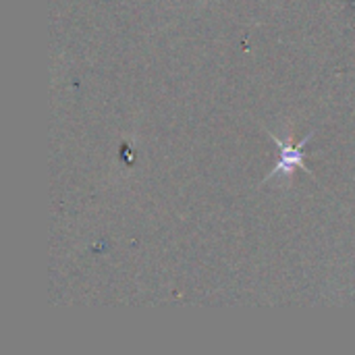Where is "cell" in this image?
<instances>
[{"mask_svg":"<svg viewBox=\"0 0 355 355\" xmlns=\"http://www.w3.org/2000/svg\"><path fill=\"white\" fill-rule=\"evenodd\" d=\"M312 135H314V131H310L300 144H295V146H291V144H285L283 139H279L277 135H272V139H275V144L281 148V154H279V164L272 168V173L266 177V181L268 179H272V177H285V179H289L291 175H293V171L300 166V168H304L306 173H310V168L304 164V148L310 144V139H312Z\"/></svg>","mask_w":355,"mask_h":355,"instance_id":"obj_1","label":"cell"},{"mask_svg":"<svg viewBox=\"0 0 355 355\" xmlns=\"http://www.w3.org/2000/svg\"><path fill=\"white\" fill-rule=\"evenodd\" d=\"M354 4H355V0H354Z\"/></svg>","mask_w":355,"mask_h":355,"instance_id":"obj_2","label":"cell"}]
</instances>
